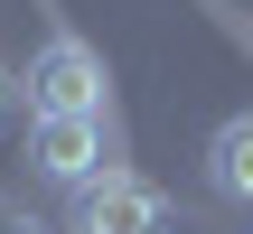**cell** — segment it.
Returning a JSON list of instances; mask_svg holds the SVG:
<instances>
[{
  "label": "cell",
  "instance_id": "6da1fadb",
  "mask_svg": "<svg viewBox=\"0 0 253 234\" xmlns=\"http://www.w3.org/2000/svg\"><path fill=\"white\" fill-rule=\"evenodd\" d=\"M19 84H28V113H84V122H103V56L84 38H47Z\"/></svg>",
  "mask_w": 253,
  "mask_h": 234
},
{
  "label": "cell",
  "instance_id": "7a4b0ae2",
  "mask_svg": "<svg viewBox=\"0 0 253 234\" xmlns=\"http://www.w3.org/2000/svg\"><path fill=\"white\" fill-rule=\"evenodd\" d=\"M28 169L47 188H94L103 178V122H84V113H28Z\"/></svg>",
  "mask_w": 253,
  "mask_h": 234
},
{
  "label": "cell",
  "instance_id": "3957f363",
  "mask_svg": "<svg viewBox=\"0 0 253 234\" xmlns=\"http://www.w3.org/2000/svg\"><path fill=\"white\" fill-rule=\"evenodd\" d=\"M75 234H160V188L131 169H103L94 188H75Z\"/></svg>",
  "mask_w": 253,
  "mask_h": 234
},
{
  "label": "cell",
  "instance_id": "277c9868",
  "mask_svg": "<svg viewBox=\"0 0 253 234\" xmlns=\"http://www.w3.org/2000/svg\"><path fill=\"white\" fill-rule=\"evenodd\" d=\"M207 188L235 197V206H253V113L216 122V141H207Z\"/></svg>",
  "mask_w": 253,
  "mask_h": 234
},
{
  "label": "cell",
  "instance_id": "5b68a950",
  "mask_svg": "<svg viewBox=\"0 0 253 234\" xmlns=\"http://www.w3.org/2000/svg\"><path fill=\"white\" fill-rule=\"evenodd\" d=\"M9 103H19V75H9V66H0V122H9Z\"/></svg>",
  "mask_w": 253,
  "mask_h": 234
},
{
  "label": "cell",
  "instance_id": "8992f818",
  "mask_svg": "<svg viewBox=\"0 0 253 234\" xmlns=\"http://www.w3.org/2000/svg\"><path fill=\"white\" fill-rule=\"evenodd\" d=\"M0 234H38V225H0Z\"/></svg>",
  "mask_w": 253,
  "mask_h": 234
},
{
  "label": "cell",
  "instance_id": "52a82bcc",
  "mask_svg": "<svg viewBox=\"0 0 253 234\" xmlns=\"http://www.w3.org/2000/svg\"><path fill=\"white\" fill-rule=\"evenodd\" d=\"M160 234H169V225H160Z\"/></svg>",
  "mask_w": 253,
  "mask_h": 234
}]
</instances>
